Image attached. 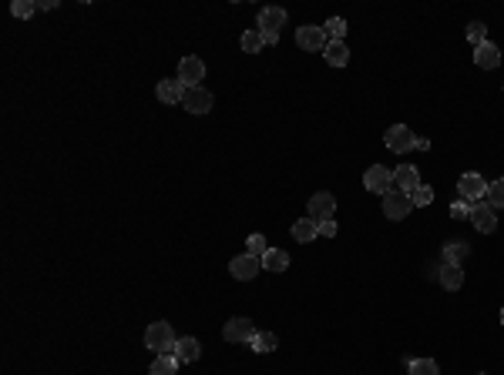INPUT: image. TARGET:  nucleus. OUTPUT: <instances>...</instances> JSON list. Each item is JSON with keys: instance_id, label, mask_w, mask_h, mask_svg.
I'll return each mask as SVG.
<instances>
[{"instance_id": "obj_1", "label": "nucleus", "mask_w": 504, "mask_h": 375, "mask_svg": "<svg viewBox=\"0 0 504 375\" xmlns=\"http://www.w3.org/2000/svg\"><path fill=\"white\" fill-rule=\"evenodd\" d=\"M175 342H178V338H175L168 322H152V325L145 328V349H152V352H158V356L172 352Z\"/></svg>"}, {"instance_id": "obj_2", "label": "nucleus", "mask_w": 504, "mask_h": 375, "mask_svg": "<svg viewBox=\"0 0 504 375\" xmlns=\"http://www.w3.org/2000/svg\"><path fill=\"white\" fill-rule=\"evenodd\" d=\"M326 31L323 27H316V24H303V27H296V47L299 51H310V54H320V51H326Z\"/></svg>"}, {"instance_id": "obj_3", "label": "nucleus", "mask_w": 504, "mask_h": 375, "mask_svg": "<svg viewBox=\"0 0 504 375\" xmlns=\"http://www.w3.org/2000/svg\"><path fill=\"white\" fill-rule=\"evenodd\" d=\"M457 191H461V201L478 205V201H485L487 198V181L478 174V171H467V174H461V181H457Z\"/></svg>"}, {"instance_id": "obj_4", "label": "nucleus", "mask_w": 504, "mask_h": 375, "mask_svg": "<svg viewBox=\"0 0 504 375\" xmlns=\"http://www.w3.org/2000/svg\"><path fill=\"white\" fill-rule=\"evenodd\" d=\"M384 144H387L393 154H407V151L417 148V134L410 131L407 124H393V128H387V134H384Z\"/></svg>"}, {"instance_id": "obj_5", "label": "nucleus", "mask_w": 504, "mask_h": 375, "mask_svg": "<svg viewBox=\"0 0 504 375\" xmlns=\"http://www.w3.org/2000/svg\"><path fill=\"white\" fill-rule=\"evenodd\" d=\"M363 188H367L370 194H390L393 191V171L384 168V165H373V168L363 174Z\"/></svg>"}, {"instance_id": "obj_6", "label": "nucleus", "mask_w": 504, "mask_h": 375, "mask_svg": "<svg viewBox=\"0 0 504 375\" xmlns=\"http://www.w3.org/2000/svg\"><path fill=\"white\" fill-rule=\"evenodd\" d=\"M178 81H182L185 88H202L198 81H205V60L195 54L182 57V60H178Z\"/></svg>"}, {"instance_id": "obj_7", "label": "nucleus", "mask_w": 504, "mask_h": 375, "mask_svg": "<svg viewBox=\"0 0 504 375\" xmlns=\"http://www.w3.org/2000/svg\"><path fill=\"white\" fill-rule=\"evenodd\" d=\"M286 20H290V14H286L283 7H262L259 17H255V24H259L255 31H259V34H279V31L286 27Z\"/></svg>"}, {"instance_id": "obj_8", "label": "nucleus", "mask_w": 504, "mask_h": 375, "mask_svg": "<svg viewBox=\"0 0 504 375\" xmlns=\"http://www.w3.org/2000/svg\"><path fill=\"white\" fill-rule=\"evenodd\" d=\"M222 338L226 342H233V345H239V342H252L255 338V325H252V319H229L226 325H222Z\"/></svg>"}, {"instance_id": "obj_9", "label": "nucleus", "mask_w": 504, "mask_h": 375, "mask_svg": "<svg viewBox=\"0 0 504 375\" xmlns=\"http://www.w3.org/2000/svg\"><path fill=\"white\" fill-rule=\"evenodd\" d=\"M212 104H215V97L205 91V88H189L185 97H182V108L189 114H209L212 111Z\"/></svg>"}, {"instance_id": "obj_10", "label": "nucleus", "mask_w": 504, "mask_h": 375, "mask_svg": "<svg viewBox=\"0 0 504 375\" xmlns=\"http://www.w3.org/2000/svg\"><path fill=\"white\" fill-rule=\"evenodd\" d=\"M306 211H310L313 222H326V218H333V215H336V198H333L330 191H320V194H313V198H310Z\"/></svg>"}, {"instance_id": "obj_11", "label": "nucleus", "mask_w": 504, "mask_h": 375, "mask_svg": "<svg viewBox=\"0 0 504 375\" xmlns=\"http://www.w3.org/2000/svg\"><path fill=\"white\" fill-rule=\"evenodd\" d=\"M471 225L478 228L481 235H491V231L498 228V215H494V208L487 205V201H478V205H471Z\"/></svg>"}, {"instance_id": "obj_12", "label": "nucleus", "mask_w": 504, "mask_h": 375, "mask_svg": "<svg viewBox=\"0 0 504 375\" xmlns=\"http://www.w3.org/2000/svg\"><path fill=\"white\" fill-rule=\"evenodd\" d=\"M410 211H414V205H410L407 194H400V191H390V194H384V215H387L390 222L407 218Z\"/></svg>"}, {"instance_id": "obj_13", "label": "nucleus", "mask_w": 504, "mask_h": 375, "mask_svg": "<svg viewBox=\"0 0 504 375\" xmlns=\"http://www.w3.org/2000/svg\"><path fill=\"white\" fill-rule=\"evenodd\" d=\"M259 268H262V258H252V255H235L233 262H229V272L239 281H252L259 275Z\"/></svg>"}, {"instance_id": "obj_14", "label": "nucleus", "mask_w": 504, "mask_h": 375, "mask_svg": "<svg viewBox=\"0 0 504 375\" xmlns=\"http://www.w3.org/2000/svg\"><path fill=\"white\" fill-rule=\"evenodd\" d=\"M420 188V174H417V168L414 165H400V168L393 171V191H400V194H414Z\"/></svg>"}, {"instance_id": "obj_15", "label": "nucleus", "mask_w": 504, "mask_h": 375, "mask_svg": "<svg viewBox=\"0 0 504 375\" xmlns=\"http://www.w3.org/2000/svg\"><path fill=\"white\" fill-rule=\"evenodd\" d=\"M185 84L178 81V77H165V81H158L155 88V97L162 101V104H182V97H185Z\"/></svg>"}, {"instance_id": "obj_16", "label": "nucleus", "mask_w": 504, "mask_h": 375, "mask_svg": "<svg viewBox=\"0 0 504 375\" xmlns=\"http://www.w3.org/2000/svg\"><path fill=\"white\" fill-rule=\"evenodd\" d=\"M474 64H478L481 71H494V67L501 64V51H498V44L485 40L481 47H474Z\"/></svg>"}, {"instance_id": "obj_17", "label": "nucleus", "mask_w": 504, "mask_h": 375, "mask_svg": "<svg viewBox=\"0 0 504 375\" xmlns=\"http://www.w3.org/2000/svg\"><path fill=\"white\" fill-rule=\"evenodd\" d=\"M172 356L178 358V362H195V358L202 356V345H198V338H192V335H182L178 342H175V349H172Z\"/></svg>"}, {"instance_id": "obj_18", "label": "nucleus", "mask_w": 504, "mask_h": 375, "mask_svg": "<svg viewBox=\"0 0 504 375\" xmlns=\"http://www.w3.org/2000/svg\"><path fill=\"white\" fill-rule=\"evenodd\" d=\"M292 238H296V242H303V244L316 242V238H320V222H313L310 215H306V218H299V222L292 225Z\"/></svg>"}, {"instance_id": "obj_19", "label": "nucleus", "mask_w": 504, "mask_h": 375, "mask_svg": "<svg viewBox=\"0 0 504 375\" xmlns=\"http://www.w3.org/2000/svg\"><path fill=\"white\" fill-rule=\"evenodd\" d=\"M323 57H326L330 67H347L349 64V47L343 44V40H330L326 51H323Z\"/></svg>"}, {"instance_id": "obj_20", "label": "nucleus", "mask_w": 504, "mask_h": 375, "mask_svg": "<svg viewBox=\"0 0 504 375\" xmlns=\"http://www.w3.org/2000/svg\"><path fill=\"white\" fill-rule=\"evenodd\" d=\"M467 255H471V244L461 242V238H450L444 244V265H461Z\"/></svg>"}, {"instance_id": "obj_21", "label": "nucleus", "mask_w": 504, "mask_h": 375, "mask_svg": "<svg viewBox=\"0 0 504 375\" xmlns=\"http://www.w3.org/2000/svg\"><path fill=\"white\" fill-rule=\"evenodd\" d=\"M262 268H266V272H286V268H290V251L269 248V251L262 255Z\"/></svg>"}, {"instance_id": "obj_22", "label": "nucleus", "mask_w": 504, "mask_h": 375, "mask_svg": "<svg viewBox=\"0 0 504 375\" xmlns=\"http://www.w3.org/2000/svg\"><path fill=\"white\" fill-rule=\"evenodd\" d=\"M441 285L450 288V292H457L461 285H464V272H461V265H441Z\"/></svg>"}, {"instance_id": "obj_23", "label": "nucleus", "mask_w": 504, "mask_h": 375, "mask_svg": "<svg viewBox=\"0 0 504 375\" xmlns=\"http://www.w3.org/2000/svg\"><path fill=\"white\" fill-rule=\"evenodd\" d=\"M148 375H178V358H175L172 352H165V356H155V362H152Z\"/></svg>"}, {"instance_id": "obj_24", "label": "nucleus", "mask_w": 504, "mask_h": 375, "mask_svg": "<svg viewBox=\"0 0 504 375\" xmlns=\"http://www.w3.org/2000/svg\"><path fill=\"white\" fill-rule=\"evenodd\" d=\"M407 372L410 375H441V369H437V362H434V358H410Z\"/></svg>"}, {"instance_id": "obj_25", "label": "nucleus", "mask_w": 504, "mask_h": 375, "mask_svg": "<svg viewBox=\"0 0 504 375\" xmlns=\"http://www.w3.org/2000/svg\"><path fill=\"white\" fill-rule=\"evenodd\" d=\"M239 44H242V51H246V54H262V47H266V40H262V34H259V31H246Z\"/></svg>"}, {"instance_id": "obj_26", "label": "nucleus", "mask_w": 504, "mask_h": 375, "mask_svg": "<svg viewBox=\"0 0 504 375\" xmlns=\"http://www.w3.org/2000/svg\"><path fill=\"white\" fill-rule=\"evenodd\" d=\"M249 345H252V352H259V356L276 352V335H272V332H255V338H252Z\"/></svg>"}, {"instance_id": "obj_27", "label": "nucleus", "mask_w": 504, "mask_h": 375, "mask_svg": "<svg viewBox=\"0 0 504 375\" xmlns=\"http://www.w3.org/2000/svg\"><path fill=\"white\" fill-rule=\"evenodd\" d=\"M323 31H326V40H343L347 38V20L343 17H330L323 24Z\"/></svg>"}, {"instance_id": "obj_28", "label": "nucleus", "mask_w": 504, "mask_h": 375, "mask_svg": "<svg viewBox=\"0 0 504 375\" xmlns=\"http://www.w3.org/2000/svg\"><path fill=\"white\" fill-rule=\"evenodd\" d=\"M487 205L494 208V211H498V208H504V178H498V181H491V185H487Z\"/></svg>"}, {"instance_id": "obj_29", "label": "nucleus", "mask_w": 504, "mask_h": 375, "mask_svg": "<svg viewBox=\"0 0 504 375\" xmlns=\"http://www.w3.org/2000/svg\"><path fill=\"white\" fill-rule=\"evenodd\" d=\"M269 251V244H266V238L262 235H249L246 238V255H252V258H262Z\"/></svg>"}, {"instance_id": "obj_30", "label": "nucleus", "mask_w": 504, "mask_h": 375, "mask_svg": "<svg viewBox=\"0 0 504 375\" xmlns=\"http://www.w3.org/2000/svg\"><path fill=\"white\" fill-rule=\"evenodd\" d=\"M34 10H38V0H14V3H10V14L20 20H27Z\"/></svg>"}, {"instance_id": "obj_31", "label": "nucleus", "mask_w": 504, "mask_h": 375, "mask_svg": "<svg viewBox=\"0 0 504 375\" xmlns=\"http://www.w3.org/2000/svg\"><path fill=\"white\" fill-rule=\"evenodd\" d=\"M467 40L474 44V47H481L487 40V27L481 24V20H474V24H467Z\"/></svg>"}, {"instance_id": "obj_32", "label": "nucleus", "mask_w": 504, "mask_h": 375, "mask_svg": "<svg viewBox=\"0 0 504 375\" xmlns=\"http://www.w3.org/2000/svg\"><path fill=\"white\" fill-rule=\"evenodd\" d=\"M430 201H434V188H427V185H420L414 194H410V205L414 208H427Z\"/></svg>"}, {"instance_id": "obj_33", "label": "nucleus", "mask_w": 504, "mask_h": 375, "mask_svg": "<svg viewBox=\"0 0 504 375\" xmlns=\"http://www.w3.org/2000/svg\"><path fill=\"white\" fill-rule=\"evenodd\" d=\"M450 218H454V222H467V218H471V205H467V201H454V205H450Z\"/></svg>"}, {"instance_id": "obj_34", "label": "nucleus", "mask_w": 504, "mask_h": 375, "mask_svg": "<svg viewBox=\"0 0 504 375\" xmlns=\"http://www.w3.org/2000/svg\"><path fill=\"white\" fill-rule=\"evenodd\" d=\"M336 235V222L326 218V222H320V238H333Z\"/></svg>"}, {"instance_id": "obj_35", "label": "nucleus", "mask_w": 504, "mask_h": 375, "mask_svg": "<svg viewBox=\"0 0 504 375\" xmlns=\"http://www.w3.org/2000/svg\"><path fill=\"white\" fill-rule=\"evenodd\" d=\"M58 7V0H38V10H54Z\"/></svg>"}, {"instance_id": "obj_36", "label": "nucleus", "mask_w": 504, "mask_h": 375, "mask_svg": "<svg viewBox=\"0 0 504 375\" xmlns=\"http://www.w3.org/2000/svg\"><path fill=\"white\" fill-rule=\"evenodd\" d=\"M262 40H266V44L272 47V44H279V34H262Z\"/></svg>"}, {"instance_id": "obj_37", "label": "nucleus", "mask_w": 504, "mask_h": 375, "mask_svg": "<svg viewBox=\"0 0 504 375\" xmlns=\"http://www.w3.org/2000/svg\"><path fill=\"white\" fill-rule=\"evenodd\" d=\"M501 325H504V308H501Z\"/></svg>"}, {"instance_id": "obj_38", "label": "nucleus", "mask_w": 504, "mask_h": 375, "mask_svg": "<svg viewBox=\"0 0 504 375\" xmlns=\"http://www.w3.org/2000/svg\"><path fill=\"white\" fill-rule=\"evenodd\" d=\"M478 375H485V372H478Z\"/></svg>"}]
</instances>
